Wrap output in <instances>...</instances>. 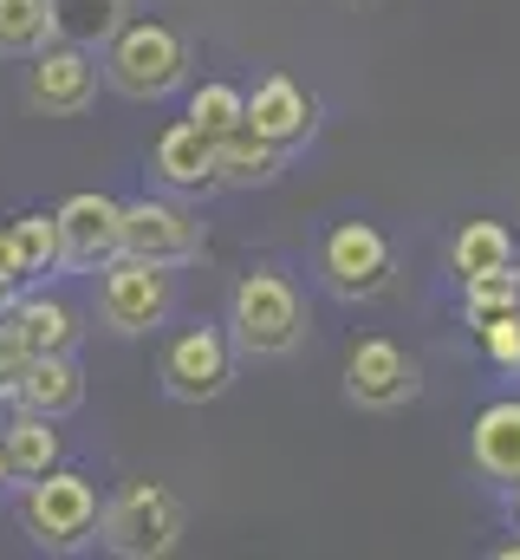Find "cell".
I'll return each instance as SVG.
<instances>
[{"instance_id": "e0dca14e", "label": "cell", "mask_w": 520, "mask_h": 560, "mask_svg": "<svg viewBox=\"0 0 520 560\" xmlns=\"http://www.w3.org/2000/svg\"><path fill=\"white\" fill-rule=\"evenodd\" d=\"M280 143L255 138L248 125H235V131H222L215 138V189H260V183H273L280 176Z\"/></svg>"}, {"instance_id": "4fadbf2b", "label": "cell", "mask_w": 520, "mask_h": 560, "mask_svg": "<svg viewBox=\"0 0 520 560\" xmlns=\"http://www.w3.org/2000/svg\"><path fill=\"white\" fill-rule=\"evenodd\" d=\"M255 138L280 143V150H293V143L312 138V98L286 79V72H267L255 92H248V118H241Z\"/></svg>"}, {"instance_id": "9a60e30c", "label": "cell", "mask_w": 520, "mask_h": 560, "mask_svg": "<svg viewBox=\"0 0 520 560\" xmlns=\"http://www.w3.org/2000/svg\"><path fill=\"white\" fill-rule=\"evenodd\" d=\"M13 319V332L26 339V352H72L79 346V306H66L59 293H26V300H7L0 306Z\"/></svg>"}, {"instance_id": "cb8c5ba5", "label": "cell", "mask_w": 520, "mask_h": 560, "mask_svg": "<svg viewBox=\"0 0 520 560\" xmlns=\"http://www.w3.org/2000/svg\"><path fill=\"white\" fill-rule=\"evenodd\" d=\"M462 313H469V326H475V319H495V313H520V275L515 268L469 275L462 280Z\"/></svg>"}, {"instance_id": "2e32d148", "label": "cell", "mask_w": 520, "mask_h": 560, "mask_svg": "<svg viewBox=\"0 0 520 560\" xmlns=\"http://www.w3.org/2000/svg\"><path fill=\"white\" fill-rule=\"evenodd\" d=\"M150 163H156V176H163L169 189H215V138H202L189 118H176V125L156 138Z\"/></svg>"}, {"instance_id": "8992f818", "label": "cell", "mask_w": 520, "mask_h": 560, "mask_svg": "<svg viewBox=\"0 0 520 560\" xmlns=\"http://www.w3.org/2000/svg\"><path fill=\"white\" fill-rule=\"evenodd\" d=\"M156 372H163V392L176 405H209V398H222L235 385V339L215 332V326H189V332H176L163 346Z\"/></svg>"}, {"instance_id": "30bf717a", "label": "cell", "mask_w": 520, "mask_h": 560, "mask_svg": "<svg viewBox=\"0 0 520 560\" xmlns=\"http://www.w3.org/2000/svg\"><path fill=\"white\" fill-rule=\"evenodd\" d=\"M118 215H125V202H111L105 189L66 196L52 209V222H59V268H92L98 275L118 255Z\"/></svg>"}, {"instance_id": "603a6c76", "label": "cell", "mask_w": 520, "mask_h": 560, "mask_svg": "<svg viewBox=\"0 0 520 560\" xmlns=\"http://www.w3.org/2000/svg\"><path fill=\"white\" fill-rule=\"evenodd\" d=\"M241 118H248V92H241V85L209 79V85L189 92V125H196L202 138H222V131H235Z\"/></svg>"}, {"instance_id": "7a4b0ae2", "label": "cell", "mask_w": 520, "mask_h": 560, "mask_svg": "<svg viewBox=\"0 0 520 560\" xmlns=\"http://www.w3.org/2000/svg\"><path fill=\"white\" fill-rule=\"evenodd\" d=\"M228 339L248 359H286L306 339V300L286 275H241L235 300H228Z\"/></svg>"}, {"instance_id": "7402d4cb", "label": "cell", "mask_w": 520, "mask_h": 560, "mask_svg": "<svg viewBox=\"0 0 520 560\" xmlns=\"http://www.w3.org/2000/svg\"><path fill=\"white\" fill-rule=\"evenodd\" d=\"M39 46H52L46 0H0V52L7 59H33Z\"/></svg>"}, {"instance_id": "5b68a950", "label": "cell", "mask_w": 520, "mask_h": 560, "mask_svg": "<svg viewBox=\"0 0 520 560\" xmlns=\"http://www.w3.org/2000/svg\"><path fill=\"white\" fill-rule=\"evenodd\" d=\"M169 306H176L169 268L137 261V255H111V261L98 268V326L137 339V332H156V326L169 319Z\"/></svg>"}, {"instance_id": "f1b7e54d", "label": "cell", "mask_w": 520, "mask_h": 560, "mask_svg": "<svg viewBox=\"0 0 520 560\" xmlns=\"http://www.w3.org/2000/svg\"><path fill=\"white\" fill-rule=\"evenodd\" d=\"M515 522H520V489H515Z\"/></svg>"}, {"instance_id": "ac0fdd59", "label": "cell", "mask_w": 520, "mask_h": 560, "mask_svg": "<svg viewBox=\"0 0 520 560\" xmlns=\"http://www.w3.org/2000/svg\"><path fill=\"white\" fill-rule=\"evenodd\" d=\"M475 469L482 476H495V482H520V398H501V405H488L482 418H475Z\"/></svg>"}, {"instance_id": "277c9868", "label": "cell", "mask_w": 520, "mask_h": 560, "mask_svg": "<svg viewBox=\"0 0 520 560\" xmlns=\"http://www.w3.org/2000/svg\"><path fill=\"white\" fill-rule=\"evenodd\" d=\"M98 541L118 560H163L182 541V502L163 482H125L111 502H98Z\"/></svg>"}, {"instance_id": "52a82bcc", "label": "cell", "mask_w": 520, "mask_h": 560, "mask_svg": "<svg viewBox=\"0 0 520 560\" xmlns=\"http://www.w3.org/2000/svg\"><path fill=\"white\" fill-rule=\"evenodd\" d=\"M118 255H137V261H156V268H182L202 255V222L176 202H125L118 215Z\"/></svg>"}, {"instance_id": "5bb4252c", "label": "cell", "mask_w": 520, "mask_h": 560, "mask_svg": "<svg viewBox=\"0 0 520 560\" xmlns=\"http://www.w3.org/2000/svg\"><path fill=\"white\" fill-rule=\"evenodd\" d=\"M13 405L20 411H39V418H72L79 405H85V372H79V359L72 352H33V365L20 372V385H13Z\"/></svg>"}, {"instance_id": "83f0119b", "label": "cell", "mask_w": 520, "mask_h": 560, "mask_svg": "<svg viewBox=\"0 0 520 560\" xmlns=\"http://www.w3.org/2000/svg\"><path fill=\"white\" fill-rule=\"evenodd\" d=\"M0 482H13V476H7V456H0Z\"/></svg>"}, {"instance_id": "4316f807", "label": "cell", "mask_w": 520, "mask_h": 560, "mask_svg": "<svg viewBox=\"0 0 520 560\" xmlns=\"http://www.w3.org/2000/svg\"><path fill=\"white\" fill-rule=\"evenodd\" d=\"M501 560H520V541H508V548H501Z\"/></svg>"}, {"instance_id": "d4e9b609", "label": "cell", "mask_w": 520, "mask_h": 560, "mask_svg": "<svg viewBox=\"0 0 520 560\" xmlns=\"http://www.w3.org/2000/svg\"><path fill=\"white\" fill-rule=\"evenodd\" d=\"M475 339L482 352L501 365V372H520V313H495V319H475Z\"/></svg>"}, {"instance_id": "7c38bea8", "label": "cell", "mask_w": 520, "mask_h": 560, "mask_svg": "<svg viewBox=\"0 0 520 560\" xmlns=\"http://www.w3.org/2000/svg\"><path fill=\"white\" fill-rule=\"evenodd\" d=\"M52 268H59V222L39 215V209L13 215V222L0 229V306H7L20 287L46 280Z\"/></svg>"}, {"instance_id": "3957f363", "label": "cell", "mask_w": 520, "mask_h": 560, "mask_svg": "<svg viewBox=\"0 0 520 560\" xmlns=\"http://www.w3.org/2000/svg\"><path fill=\"white\" fill-rule=\"evenodd\" d=\"M20 528H26V541L46 548V555L85 548V541L98 535V489H92V476L59 469V463H52L46 476H33L26 495H20Z\"/></svg>"}, {"instance_id": "484cf974", "label": "cell", "mask_w": 520, "mask_h": 560, "mask_svg": "<svg viewBox=\"0 0 520 560\" xmlns=\"http://www.w3.org/2000/svg\"><path fill=\"white\" fill-rule=\"evenodd\" d=\"M33 365V352H26V339L13 332V319L0 313V398L13 405V385H20V372Z\"/></svg>"}, {"instance_id": "d6986e66", "label": "cell", "mask_w": 520, "mask_h": 560, "mask_svg": "<svg viewBox=\"0 0 520 560\" xmlns=\"http://www.w3.org/2000/svg\"><path fill=\"white\" fill-rule=\"evenodd\" d=\"M0 456H7V476H20V482L46 476V469L59 463V430H52V418L20 411V418L0 430Z\"/></svg>"}, {"instance_id": "ffe728a7", "label": "cell", "mask_w": 520, "mask_h": 560, "mask_svg": "<svg viewBox=\"0 0 520 560\" xmlns=\"http://www.w3.org/2000/svg\"><path fill=\"white\" fill-rule=\"evenodd\" d=\"M46 13H52V39L92 52V46H105L125 26L130 0H46Z\"/></svg>"}, {"instance_id": "ba28073f", "label": "cell", "mask_w": 520, "mask_h": 560, "mask_svg": "<svg viewBox=\"0 0 520 560\" xmlns=\"http://www.w3.org/2000/svg\"><path fill=\"white\" fill-rule=\"evenodd\" d=\"M319 275L339 300H371L390 287V242L371 222H339L319 248Z\"/></svg>"}, {"instance_id": "44dd1931", "label": "cell", "mask_w": 520, "mask_h": 560, "mask_svg": "<svg viewBox=\"0 0 520 560\" xmlns=\"http://www.w3.org/2000/svg\"><path fill=\"white\" fill-rule=\"evenodd\" d=\"M449 268L469 275H488V268H515V235L501 222H462V235L449 242Z\"/></svg>"}, {"instance_id": "9c48e42d", "label": "cell", "mask_w": 520, "mask_h": 560, "mask_svg": "<svg viewBox=\"0 0 520 560\" xmlns=\"http://www.w3.org/2000/svg\"><path fill=\"white\" fill-rule=\"evenodd\" d=\"M92 98H98V66H92L85 46L52 39V46L33 52V66H26V105H33V112H46V118H79Z\"/></svg>"}, {"instance_id": "6da1fadb", "label": "cell", "mask_w": 520, "mask_h": 560, "mask_svg": "<svg viewBox=\"0 0 520 560\" xmlns=\"http://www.w3.org/2000/svg\"><path fill=\"white\" fill-rule=\"evenodd\" d=\"M105 79L118 98H137V105H156L169 98L182 79H189V46L176 26L163 20H125L111 39H105Z\"/></svg>"}, {"instance_id": "8fae6325", "label": "cell", "mask_w": 520, "mask_h": 560, "mask_svg": "<svg viewBox=\"0 0 520 560\" xmlns=\"http://www.w3.org/2000/svg\"><path fill=\"white\" fill-rule=\"evenodd\" d=\"M416 359L397 346V339H358L352 359H345V398L365 405V411H397L416 398Z\"/></svg>"}]
</instances>
